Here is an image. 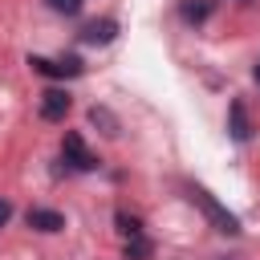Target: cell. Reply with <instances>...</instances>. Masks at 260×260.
I'll return each instance as SVG.
<instances>
[{
	"instance_id": "1",
	"label": "cell",
	"mask_w": 260,
	"mask_h": 260,
	"mask_svg": "<svg viewBox=\"0 0 260 260\" xmlns=\"http://www.w3.org/2000/svg\"><path fill=\"white\" fill-rule=\"evenodd\" d=\"M187 195H191V203H195V207H203V215L211 219V228H215V232H223V236H236V232H240V219H236L228 207H219L203 187H187Z\"/></svg>"
},
{
	"instance_id": "14",
	"label": "cell",
	"mask_w": 260,
	"mask_h": 260,
	"mask_svg": "<svg viewBox=\"0 0 260 260\" xmlns=\"http://www.w3.org/2000/svg\"><path fill=\"white\" fill-rule=\"evenodd\" d=\"M252 77H256V85H260V61H256V69H252Z\"/></svg>"
},
{
	"instance_id": "12",
	"label": "cell",
	"mask_w": 260,
	"mask_h": 260,
	"mask_svg": "<svg viewBox=\"0 0 260 260\" xmlns=\"http://www.w3.org/2000/svg\"><path fill=\"white\" fill-rule=\"evenodd\" d=\"M49 8H53V12H65V16H73V12L81 8V0H49Z\"/></svg>"
},
{
	"instance_id": "5",
	"label": "cell",
	"mask_w": 260,
	"mask_h": 260,
	"mask_svg": "<svg viewBox=\"0 0 260 260\" xmlns=\"http://www.w3.org/2000/svg\"><path fill=\"white\" fill-rule=\"evenodd\" d=\"M28 228H37V232H61L65 228V215L61 211H53V207H28Z\"/></svg>"
},
{
	"instance_id": "3",
	"label": "cell",
	"mask_w": 260,
	"mask_h": 260,
	"mask_svg": "<svg viewBox=\"0 0 260 260\" xmlns=\"http://www.w3.org/2000/svg\"><path fill=\"white\" fill-rule=\"evenodd\" d=\"M28 65L45 77H81V61L77 57H28Z\"/></svg>"
},
{
	"instance_id": "8",
	"label": "cell",
	"mask_w": 260,
	"mask_h": 260,
	"mask_svg": "<svg viewBox=\"0 0 260 260\" xmlns=\"http://www.w3.org/2000/svg\"><path fill=\"white\" fill-rule=\"evenodd\" d=\"M89 122H93V126H102V134H106V138H118V130H122V126H118V118H114L106 106H89Z\"/></svg>"
},
{
	"instance_id": "7",
	"label": "cell",
	"mask_w": 260,
	"mask_h": 260,
	"mask_svg": "<svg viewBox=\"0 0 260 260\" xmlns=\"http://www.w3.org/2000/svg\"><path fill=\"white\" fill-rule=\"evenodd\" d=\"M228 130H232L236 142H248V138H252V122H248V114H244V102H232V106H228Z\"/></svg>"
},
{
	"instance_id": "4",
	"label": "cell",
	"mask_w": 260,
	"mask_h": 260,
	"mask_svg": "<svg viewBox=\"0 0 260 260\" xmlns=\"http://www.w3.org/2000/svg\"><path fill=\"white\" fill-rule=\"evenodd\" d=\"M69 106H73V98H69L65 89H45V93H41V118H45V122H61V118L69 114Z\"/></svg>"
},
{
	"instance_id": "2",
	"label": "cell",
	"mask_w": 260,
	"mask_h": 260,
	"mask_svg": "<svg viewBox=\"0 0 260 260\" xmlns=\"http://www.w3.org/2000/svg\"><path fill=\"white\" fill-rule=\"evenodd\" d=\"M61 158H65L69 171H98V154H89L81 134H73V130L61 138Z\"/></svg>"
},
{
	"instance_id": "6",
	"label": "cell",
	"mask_w": 260,
	"mask_h": 260,
	"mask_svg": "<svg viewBox=\"0 0 260 260\" xmlns=\"http://www.w3.org/2000/svg\"><path fill=\"white\" fill-rule=\"evenodd\" d=\"M114 37H118V20H89L81 28V41L85 45H110Z\"/></svg>"
},
{
	"instance_id": "9",
	"label": "cell",
	"mask_w": 260,
	"mask_h": 260,
	"mask_svg": "<svg viewBox=\"0 0 260 260\" xmlns=\"http://www.w3.org/2000/svg\"><path fill=\"white\" fill-rule=\"evenodd\" d=\"M183 20H191V24H199V20H207V12H211V4L207 0H183Z\"/></svg>"
},
{
	"instance_id": "10",
	"label": "cell",
	"mask_w": 260,
	"mask_h": 260,
	"mask_svg": "<svg viewBox=\"0 0 260 260\" xmlns=\"http://www.w3.org/2000/svg\"><path fill=\"white\" fill-rule=\"evenodd\" d=\"M150 252H154V248H150L146 236H130V240H126V260H150Z\"/></svg>"
},
{
	"instance_id": "11",
	"label": "cell",
	"mask_w": 260,
	"mask_h": 260,
	"mask_svg": "<svg viewBox=\"0 0 260 260\" xmlns=\"http://www.w3.org/2000/svg\"><path fill=\"white\" fill-rule=\"evenodd\" d=\"M114 223H118V232H122L126 240H130V236H142V219H138V215H130V211H118V215H114Z\"/></svg>"
},
{
	"instance_id": "13",
	"label": "cell",
	"mask_w": 260,
	"mask_h": 260,
	"mask_svg": "<svg viewBox=\"0 0 260 260\" xmlns=\"http://www.w3.org/2000/svg\"><path fill=\"white\" fill-rule=\"evenodd\" d=\"M8 219H12V203H8V199H0V228H4Z\"/></svg>"
}]
</instances>
